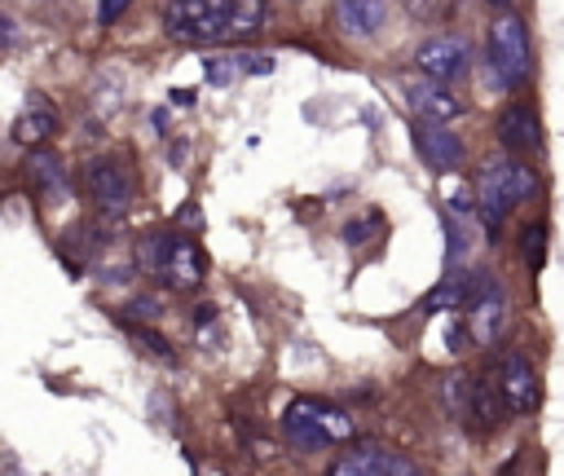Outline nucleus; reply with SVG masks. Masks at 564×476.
Segmentation results:
<instances>
[{
	"instance_id": "1",
	"label": "nucleus",
	"mask_w": 564,
	"mask_h": 476,
	"mask_svg": "<svg viewBox=\"0 0 564 476\" xmlns=\"http://www.w3.org/2000/svg\"><path fill=\"white\" fill-rule=\"evenodd\" d=\"M282 432H286L291 445L313 454V450H326L335 441H348L352 436V414H344L339 405L317 401V397H295L282 410Z\"/></svg>"
},
{
	"instance_id": "2",
	"label": "nucleus",
	"mask_w": 564,
	"mask_h": 476,
	"mask_svg": "<svg viewBox=\"0 0 564 476\" xmlns=\"http://www.w3.org/2000/svg\"><path fill=\"white\" fill-rule=\"evenodd\" d=\"M137 260H145L172 291H194L207 273L203 251L181 234H150L145 242H137Z\"/></svg>"
},
{
	"instance_id": "3",
	"label": "nucleus",
	"mask_w": 564,
	"mask_h": 476,
	"mask_svg": "<svg viewBox=\"0 0 564 476\" xmlns=\"http://www.w3.org/2000/svg\"><path fill=\"white\" fill-rule=\"evenodd\" d=\"M229 13H234V0H167L163 26H167L172 40L216 44L229 31Z\"/></svg>"
},
{
	"instance_id": "4",
	"label": "nucleus",
	"mask_w": 564,
	"mask_h": 476,
	"mask_svg": "<svg viewBox=\"0 0 564 476\" xmlns=\"http://www.w3.org/2000/svg\"><path fill=\"white\" fill-rule=\"evenodd\" d=\"M489 62H494V75L507 88H520L533 75V48H529L524 18H516V13L494 18V26H489Z\"/></svg>"
},
{
	"instance_id": "5",
	"label": "nucleus",
	"mask_w": 564,
	"mask_h": 476,
	"mask_svg": "<svg viewBox=\"0 0 564 476\" xmlns=\"http://www.w3.org/2000/svg\"><path fill=\"white\" fill-rule=\"evenodd\" d=\"M516 207V194H511V176H507V159L502 163H485L480 172H476V212H480V220H485V229L498 238V229H502V220H507V212Z\"/></svg>"
},
{
	"instance_id": "6",
	"label": "nucleus",
	"mask_w": 564,
	"mask_h": 476,
	"mask_svg": "<svg viewBox=\"0 0 564 476\" xmlns=\"http://www.w3.org/2000/svg\"><path fill=\"white\" fill-rule=\"evenodd\" d=\"M414 62H419V71H423L427 79H436V84H454V79H463L467 66H471L467 44H463L458 35H432V40H423L419 53H414Z\"/></svg>"
},
{
	"instance_id": "7",
	"label": "nucleus",
	"mask_w": 564,
	"mask_h": 476,
	"mask_svg": "<svg viewBox=\"0 0 564 476\" xmlns=\"http://www.w3.org/2000/svg\"><path fill=\"white\" fill-rule=\"evenodd\" d=\"M132 190H137V181H132V172L119 159H93V163H84V194L93 203L123 207L132 198Z\"/></svg>"
},
{
	"instance_id": "8",
	"label": "nucleus",
	"mask_w": 564,
	"mask_h": 476,
	"mask_svg": "<svg viewBox=\"0 0 564 476\" xmlns=\"http://www.w3.org/2000/svg\"><path fill=\"white\" fill-rule=\"evenodd\" d=\"M502 317H507V295L494 278L480 282L476 300L467 304V326H471V339L476 344H494V335L502 331Z\"/></svg>"
},
{
	"instance_id": "9",
	"label": "nucleus",
	"mask_w": 564,
	"mask_h": 476,
	"mask_svg": "<svg viewBox=\"0 0 564 476\" xmlns=\"http://www.w3.org/2000/svg\"><path fill=\"white\" fill-rule=\"evenodd\" d=\"M498 379H502V392H507V410L511 414H529L538 405V375H533L529 357L507 353L502 366H498Z\"/></svg>"
},
{
	"instance_id": "10",
	"label": "nucleus",
	"mask_w": 564,
	"mask_h": 476,
	"mask_svg": "<svg viewBox=\"0 0 564 476\" xmlns=\"http://www.w3.org/2000/svg\"><path fill=\"white\" fill-rule=\"evenodd\" d=\"M388 22V0H335V26L348 40H375Z\"/></svg>"
},
{
	"instance_id": "11",
	"label": "nucleus",
	"mask_w": 564,
	"mask_h": 476,
	"mask_svg": "<svg viewBox=\"0 0 564 476\" xmlns=\"http://www.w3.org/2000/svg\"><path fill=\"white\" fill-rule=\"evenodd\" d=\"M414 145H419V154L427 159V167H436V172H454V167L463 163V141H458V132H449L445 123H423V119H419Z\"/></svg>"
},
{
	"instance_id": "12",
	"label": "nucleus",
	"mask_w": 564,
	"mask_h": 476,
	"mask_svg": "<svg viewBox=\"0 0 564 476\" xmlns=\"http://www.w3.org/2000/svg\"><path fill=\"white\" fill-rule=\"evenodd\" d=\"M410 101H414V110H419L423 123H449V119L463 115V97L449 84H436V79L410 88Z\"/></svg>"
},
{
	"instance_id": "13",
	"label": "nucleus",
	"mask_w": 564,
	"mask_h": 476,
	"mask_svg": "<svg viewBox=\"0 0 564 476\" xmlns=\"http://www.w3.org/2000/svg\"><path fill=\"white\" fill-rule=\"evenodd\" d=\"M498 141L511 150V154H524V150H533L538 141H542V132H538V115L529 110V106H507L502 115H498Z\"/></svg>"
},
{
	"instance_id": "14",
	"label": "nucleus",
	"mask_w": 564,
	"mask_h": 476,
	"mask_svg": "<svg viewBox=\"0 0 564 476\" xmlns=\"http://www.w3.org/2000/svg\"><path fill=\"white\" fill-rule=\"evenodd\" d=\"M502 405H507V392H502V379L498 375H476L471 379V414L485 432H494L502 423Z\"/></svg>"
},
{
	"instance_id": "15",
	"label": "nucleus",
	"mask_w": 564,
	"mask_h": 476,
	"mask_svg": "<svg viewBox=\"0 0 564 476\" xmlns=\"http://www.w3.org/2000/svg\"><path fill=\"white\" fill-rule=\"evenodd\" d=\"M485 282V269H467V273H449L432 295H427V309H467L476 300Z\"/></svg>"
},
{
	"instance_id": "16",
	"label": "nucleus",
	"mask_w": 564,
	"mask_h": 476,
	"mask_svg": "<svg viewBox=\"0 0 564 476\" xmlns=\"http://www.w3.org/2000/svg\"><path fill=\"white\" fill-rule=\"evenodd\" d=\"M388 458H392V454H388L383 445H357V450L339 454V458L326 467V476H383Z\"/></svg>"
},
{
	"instance_id": "17",
	"label": "nucleus",
	"mask_w": 564,
	"mask_h": 476,
	"mask_svg": "<svg viewBox=\"0 0 564 476\" xmlns=\"http://www.w3.org/2000/svg\"><path fill=\"white\" fill-rule=\"evenodd\" d=\"M53 132H57V115H53V106H44V101L26 106V110L13 119V141H18V145H40V141H48Z\"/></svg>"
},
{
	"instance_id": "18",
	"label": "nucleus",
	"mask_w": 564,
	"mask_h": 476,
	"mask_svg": "<svg viewBox=\"0 0 564 476\" xmlns=\"http://www.w3.org/2000/svg\"><path fill=\"white\" fill-rule=\"evenodd\" d=\"M260 26H264V0H234L225 40H247V35H256Z\"/></svg>"
},
{
	"instance_id": "19",
	"label": "nucleus",
	"mask_w": 564,
	"mask_h": 476,
	"mask_svg": "<svg viewBox=\"0 0 564 476\" xmlns=\"http://www.w3.org/2000/svg\"><path fill=\"white\" fill-rule=\"evenodd\" d=\"M520 256H524L529 273H538L546 264V225L542 220H533V225L520 229Z\"/></svg>"
},
{
	"instance_id": "20",
	"label": "nucleus",
	"mask_w": 564,
	"mask_h": 476,
	"mask_svg": "<svg viewBox=\"0 0 564 476\" xmlns=\"http://www.w3.org/2000/svg\"><path fill=\"white\" fill-rule=\"evenodd\" d=\"M445 401H449V410H454V419H463V414H471V379H463V375H454V379H445Z\"/></svg>"
},
{
	"instance_id": "21",
	"label": "nucleus",
	"mask_w": 564,
	"mask_h": 476,
	"mask_svg": "<svg viewBox=\"0 0 564 476\" xmlns=\"http://www.w3.org/2000/svg\"><path fill=\"white\" fill-rule=\"evenodd\" d=\"M26 167H31V176H35L44 190H57V185H62V163H57L53 154H31Z\"/></svg>"
},
{
	"instance_id": "22",
	"label": "nucleus",
	"mask_w": 564,
	"mask_h": 476,
	"mask_svg": "<svg viewBox=\"0 0 564 476\" xmlns=\"http://www.w3.org/2000/svg\"><path fill=\"white\" fill-rule=\"evenodd\" d=\"M234 62H238V57H212V62H207V79H212V84H225V79H234V71H238Z\"/></svg>"
},
{
	"instance_id": "23",
	"label": "nucleus",
	"mask_w": 564,
	"mask_h": 476,
	"mask_svg": "<svg viewBox=\"0 0 564 476\" xmlns=\"http://www.w3.org/2000/svg\"><path fill=\"white\" fill-rule=\"evenodd\" d=\"M137 339L145 344V353H154V357H163V361H172V357H176V353L167 348V339H163V335H154V331H137Z\"/></svg>"
},
{
	"instance_id": "24",
	"label": "nucleus",
	"mask_w": 564,
	"mask_h": 476,
	"mask_svg": "<svg viewBox=\"0 0 564 476\" xmlns=\"http://www.w3.org/2000/svg\"><path fill=\"white\" fill-rule=\"evenodd\" d=\"M128 4H132V0H101V4H97V22H101V26L119 22V18L128 13Z\"/></svg>"
},
{
	"instance_id": "25",
	"label": "nucleus",
	"mask_w": 564,
	"mask_h": 476,
	"mask_svg": "<svg viewBox=\"0 0 564 476\" xmlns=\"http://www.w3.org/2000/svg\"><path fill=\"white\" fill-rule=\"evenodd\" d=\"M383 476H423V467H419V463H410V458H401V454H392V458H388V467H383Z\"/></svg>"
},
{
	"instance_id": "26",
	"label": "nucleus",
	"mask_w": 564,
	"mask_h": 476,
	"mask_svg": "<svg viewBox=\"0 0 564 476\" xmlns=\"http://www.w3.org/2000/svg\"><path fill=\"white\" fill-rule=\"evenodd\" d=\"M449 212H458V216H471V212H476V198H471V194L458 185V190H449Z\"/></svg>"
},
{
	"instance_id": "27",
	"label": "nucleus",
	"mask_w": 564,
	"mask_h": 476,
	"mask_svg": "<svg viewBox=\"0 0 564 476\" xmlns=\"http://www.w3.org/2000/svg\"><path fill=\"white\" fill-rule=\"evenodd\" d=\"M489 4H494V9H507V4H511V0H489Z\"/></svg>"
}]
</instances>
